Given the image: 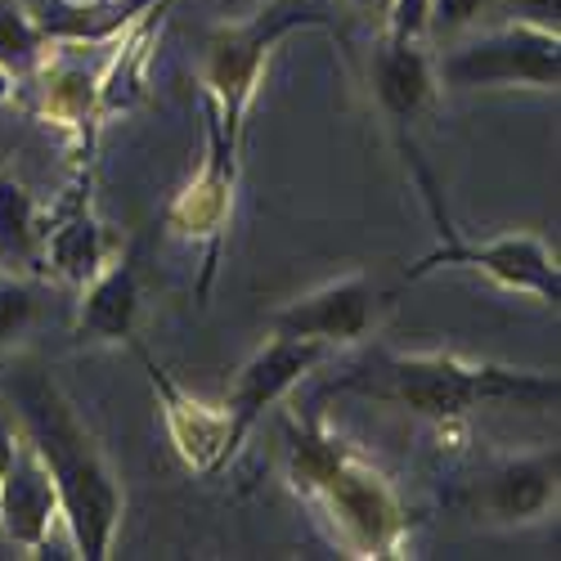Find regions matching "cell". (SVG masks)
Instances as JSON below:
<instances>
[{"instance_id":"1","label":"cell","mask_w":561,"mask_h":561,"mask_svg":"<svg viewBox=\"0 0 561 561\" xmlns=\"http://www.w3.org/2000/svg\"><path fill=\"white\" fill-rule=\"evenodd\" d=\"M284 467L293 494L310 507L314 526L337 552L359 561L396 557L409 530L400 490L364 449L323 423L319 409L284 423Z\"/></svg>"},{"instance_id":"2","label":"cell","mask_w":561,"mask_h":561,"mask_svg":"<svg viewBox=\"0 0 561 561\" xmlns=\"http://www.w3.org/2000/svg\"><path fill=\"white\" fill-rule=\"evenodd\" d=\"M14 404L23 417V436L41 454L45 472H50L64 507V526L72 535L77 557L104 561L117 543L122 512H126V490L113 458L100 449L95 432H90L72 400L59 391L55 378L45 373H23L14 378Z\"/></svg>"},{"instance_id":"3","label":"cell","mask_w":561,"mask_h":561,"mask_svg":"<svg viewBox=\"0 0 561 561\" xmlns=\"http://www.w3.org/2000/svg\"><path fill=\"white\" fill-rule=\"evenodd\" d=\"M342 391L400 404L427 423H454L494 400H517L530 409L557 404V373L507 368L490 359H467L458 351H417V355H378L355 368Z\"/></svg>"},{"instance_id":"4","label":"cell","mask_w":561,"mask_h":561,"mask_svg":"<svg viewBox=\"0 0 561 561\" xmlns=\"http://www.w3.org/2000/svg\"><path fill=\"white\" fill-rule=\"evenodd\" d=\"M301 27H333V19L319 10V0H270L252 19L211 32L203 55V104L216 113L229 139L243 145V126L265 81L274 45Z\"/></svg>"},{"instance_id":"5","label":"cell","mask_w":561,"mask_h":561,"mask_svg":"<svg viewBox=\"0 0 561 561\" xmlns=\"http://www.w3.org/2000/svg\"><path fill=\"white\" fill-rule=\"evenodd\" d=\"M436 77L454 90H552L561 81V36L548 23L512 19L477 41L458 45L436 64Z\"/></svg>"},{"instance_id":"6","label":"cell","mask_w":561,"mask_h":561,"mask_svg":"<svg viewBox=\"0 0 561 561\" xmlns=\"http://www.w3.org/2000/svg\"><path fill=\"white\" fill-rule=\"evenodd\" d=\"M239 153H243V145L229 139L220 130L216 113L203 104V162H198L194 180L184 184L167 207V229L175 239L203 248V274H198V288H194L198 301H207V293H211L225 233L233 225V203H239Z\"/></svg>"},{"instance_id":"7","label":"cell","mask_w":561,"mask_h":561,"mask_svg":"<svg viewBox=\"0 0 561 561\" xmlns=\"http://www.w3.org/2000/svg\"><path fill=\"white\" fill-rule=\"evenodd\" d=\"M436 233H440V248L417 256V265H409V278H427L436 270H472V274L490 278L494 288L530 297L539 306L561 301L557 252L539 239V233H499V239L477 243V239H462L445 216H436Z\"/></svg>"},{"instance_id":"8","label":"cell","mask_w":561,"mask_h":561,"mask_svg":"<svg viewBox=\"0 0 561 561\" xmlns=\"http://www.w3.org/2000/svg\"><path fill=\"white\" fill-rule=\"evenodd\" d=\"M382 293L378 284L355 270V274H342L333 284H323L297 301H288L284 310L270 314V333H288V337H306V342H319V346H355L364 342L382 319Z\"/></svg>"},{"instance_id":"9","label":"cell","mask_w":561,"mask_h":561,"mask_svg":"<svg viewBox=\"0 0 561 561\" xmlns=\"http://www.w3.org/2000/svg\"><path fill=\"white\" fill-rule=\"evenodd\" d=\"M135 351H139V364H145V373H149V387H153V400H158V413H162V432H167L171 454L180 458L184 472L216 477L220 467L239 454L233 449V436H229V409L190 396L145 346H135Z\"/></svg>"},{"instance_id":"10","label":"cell","mask_w":561,"mask_h":561,"mask_svg":"<svg viewBox=\"0 0 561 561\" xmlns=\"http://www.w3.org/2000/svg\"><path fill=\"white\" fill-rule=\"evenodd\" d=\"M323 359H329V346L306 342V337H288V333H270V342L239 368V378H233L229 400H225L233 449L252 436V427L265 417V409L288 400V391L301 387Z\"/></svg>"},{"instance_id":"11","label":"cell","mask_w":561,"mask_h":561,"mask_svg":"<svg viewBox=\"0 0 561 561\" xmlns=\"http://www.w3.org/2000/svg\"><path fill=\"white\" fill-rule=\"evenodd\" d=\"M557 481H561L557 445L522 454V458H503L485 472V481H477L472 512L494 526H535V522L552 517Z\"/></svg>"},{"instance_id":"12","label":"cell","mask_w":561,"mask_h":561,"mask_svg":"<svg viewBox=\"0 0 561 561\" xmlns=\"http://www.w3.org/2000/svg\"><path fill=\"white\" fill-rule=\"evenodd\" d=\"M108 261V233L104 220L95 216L90 203V171L68 190V198L55 207V216H41V265L64 284L81 288L85 278Z\"/></svg>"},{"instance_id":"13","label":"cell","mask_w":561,"mask_h":561,"mask_svg":"<svg viewBox=\"0 0 561 561\" xmlns=\"http://www.w3.org/2000/svg\"><path fill=\"white\" fill-rule=\"evenodd\" d=\"M55 526H64L59 490H55L50 472H45L41 454L23 436L10 472L0 477V535L19 543L27 557H45Z\"/></svg>"},{"instance_id":"14","label":"cell","mask_w":561,"mask_h":561,"mask_svg":"<svg viewBox=\"0 0 561 561\" xmlns=\"http://www.w3.org/2000/svg\"><path fill=\"white\" fill-rule=\"evenodd\" d=\"M436 59L427 55V41H387L373 55V95H378L391 130L400 135V145H409L413 126L423 122V113L436 100Z\"/></svg>"},{"instance_id":"15","label":"cell","mask_w":561,"mask_h":561,"mask_svg":"<svg viewBox=\"0 0 561 561\" xmlns=\"http://www.w3.org/2000/svg\"><path fill=\"white\" fill-rule=\"evenodd\" d=\"M41 85H45V100H41V113L50 117L55 126H64L72 139H77V158L81 167L95 153V139H100V90H95V72L85 64H72V59H55L45 55L41 64Z\"/></svg>"},{"instance_id":"16","label":"cell","mask_w":561,"mask_h":561,"mask_svg":"<svg viewBox=\"0 0 561 561\" xmlns=\"http://www.w3.org/2000/svg\"><path fill=\"white\" fill-rule=\"evenodd\" d=\"M139 314V278L126 256H108L95 278L81 284L77 333L90 342H130Z\"/></svg>"},{"instance_id":"17","label":"cell","mask_w":561,"mask_h":561,"mask_svg":"<svg viewBox=\"0 0 561 561\" xmlns=\"http://www.w3.org/2000/svg\"><path fill=\"white\" fill-rule=\"evenodd\" d=\"M162 14L167 0L153 10L139 14L113 45V55L104 59V68H95V90H100V113H126L130 104H139V90H145V68L153 59V45L162 36Z\"/></svg>"},{"instance_id":"18","label":"cell","mask_w":561,"mask_h":561,"mask_svg":"<svg viewBox=\"0 0 561 561\" xmlns=\"http://www.w3.org/2000/svg\"><path fill=\"white\" fill-rule=\"evenodd\" d=\"M153 5L162 0H45L36 19L50 45H104Z\"/></svg>"},{"instance_id":"19","label":"cell","mask_w":561,"mask_h":561,"mask_svg":"<svg viewBox=\"0 0 561 561\" xmlns=\"http://www.w3.org/2000/svg\"><path fill=\"white\" fill-rule=\"evenodd\" d=\"M0 265H41V207L10 171H0Z\"/></svg>"},{"instance_id":"20","label":"cell","mask_w":561,"mask_h":561,"mask_svg":"<svg viewBox=\"0 0 561 561\" xmlns=\"http://www.w3.org/2000/svg\"><path fill=\"white\" fill-rule=\"evenodd\" d=\"M45 55H50V36L41 32V19L23 0H0V77L27 81L41 72Z\"/></svg>"},{"instance_id":"21","label":"cell","mask_w":561,"mask_h":561,"mask_svg":"<svg viewBox=\"0 0 561 561\" xmlns=\"http://www.w3.org/2000/svg\"><path fill=\"white\" fill-rule=\"evenodd\" d=\"M36 319V293L27 278L0 270V346H14L19 337H27Z\"/></svg>"},{"instance_id":"22","label":"cell","mask_w":561,"mask_h":561,"mask_svg":"<svg viewBox=\"0 0 561 561\" xmlns=\"http://www.w3.org/2000/svg\"><path fill=\"white\" fill-rule=\"evenodd\" d=\"M499 5V0H432V14H427V36H458L467 32L481 14H490Z\"/></svg>"},{"instance_id":"23","label":"cell","mask_w":561,"mask_h":561,"mask_svg":"<svg viewBox=\"0 0 561 561\" xmlns=\"http://www.w3.org/2000/svg\"><path fill=\"white\" fill-rule=\"evenodd\" d=\"M432 0H391L387 5V41H427Z\"/></svg>"},{"instance_id":"24","label":"cell","mask_w":561,"mask_h":561,"mask_svg":"<svg viewBox=\"0 0 561 561\" xmlns=\"http://www.w3.org/2000/svg\"><path fill=\"white\" fill-rule=\"evenodd\" d=\"M19 440H23V432H14L10 423H0V477L10 472V462H14V454H19Z\"/></svg>"},{"instance_id":"25","label":"cell","mask_w":561,"mask_h":561,"mask_svg":"<svg viewBox=\"0 0 561 561\" xmlns=\"http://www.w3.org/2000/svg\"><path fill=\"white\" fill-rule=\"evenodd\" d=\"M351 5H359V10H382V14H387L391 0H351Z\"/></svg>"},{"instance_id":"26","label":"cell","mask_w":561,"mask_h":561,"mask_svg":"<svg viewBox=\"0 0 561 561\" xmlns=\"http://www.w3.org/2000/svg\"><path fill=\"white\" fill-rule=\"evenodd\" d=\"M0 130H5V100H0Z\"/></svg>"}]
</instances>
